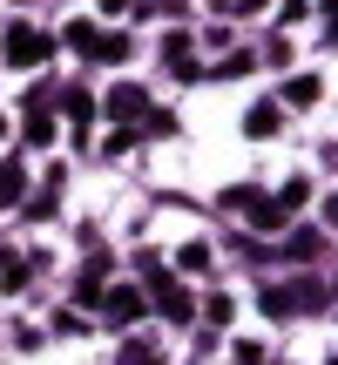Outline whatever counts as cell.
Segmentation results:
<instances>
[{
    "label": "cell",
    "mask_w": 338,
    "mask_h": 365,
    "mask_svg": "<svg viewBox=\"0 0 338 365\" xmlns=\"http://www.w3.org/2000/svg\"><path fill=\"white\" fill-rule=\"evenodd\" d=\"M54 54V34L41 27H7V68H41Z\"/></svg>",
    "instance_id": "1"
},
{
    "label": "cell",
    "mask_w": 338,
    "mask_h": 365,
    "mask_svg": "<svg viewBox=\"0 0 338 365\" xmlns=\"http://www.w3.org/2000/svg\"><path fill=\"white\" fill-rule=\"evenodd\" d=\"M143 108H149V95L135 88V81H122V88L108 95V115H116V122H135V115H143Z\"/></svg>",
    "instance_id": "2"
},
{
    "label": "cell",
    "mask_w": 338,
    "mask_h": 365,
    "mask_svg": "<svg viewBox=\"0 0 338 365\" xmlns=\"http://www.w3.org/2000/svg\"><path fill=\"white\" fill-rule=\"evenodd\" d=\"M102 312H108V318H116V325H129V318H135V312H143V298H135V291H129V284H116V291H102Z\"/></svg>",
    "instance_id": "3"
},
{
    "label": "cell",
    "mask_w": 338,
    "mask_h": 365,
    "mask_svg": "<svg viewBox=\"0 0 338 365\" xmlns=\"http://www.w3.org/2000/svg\"><path fill=\"white\" fill-rule=\"evenodd\" d=\"M277 122H285V115H277L271 102H257V108L244 115V135H257V143H264V135H277Z\"/></svg>",
    "instance_id": "4"
},
{
    "label": "cell",
    "mask_w": 338,
    "mask_h": 365,
    "mask_svg": "<svg viewBox=\"0 0 338 365\" xmlns=\"http://www.w3.org/2000/svg\"><path fill=\"white\" fill-rule=\"evenodd\" d=\"M156 291H163V318H169V325H183V318L196 312V304H190V291H176V284H156Z\"/></svg>",
    "instance_id": "5"
},
{
    "label": "cell",
    "mask_w": 338,
    "mask_h": 365,
    "mask_svg": "<svg viewBox=\"0 0 338 365\" xmlns=\"http://www.w3.org/2000/svg\"><path fill=\"white\" fill-rule=\"evenodd\" d=\"M163 61L176 68L183 81H196V61H190V41H183V34H176V41H169V48H163Z\"/></svg>",
    "instance_id": "6"
},
{
    "label": "cell",
    "mask_w": 338,
    "mask_h": 365,
    "mask_svg": "<svg viewBox=\"0 0 338 365\" xmlns=\"http://www.w3.org/2000/svg\"><path fill=\"white\" fill-rule=\"evenodd\" d=\"M285 102H291V108H312V102H318V75H291Z\"/></svg>",
    "instance_id": "7"
},
{
    "label": "cell",
    "mask_w": 338,
    "mask_h": 365,
    "mask_svg": "<svg viewBox=\"0 0 338 365\" xmlns=\"http://www.w3.org/2000/svg\"><path fill=\"white\" fill-rule=\"evenodd\" d=\"M21 190H27L21 163H0V203H21Z\"/></svg>",
    "instance_id": "8"
},
{
    "label": "cell",
    "mask_w": 338,
    "mask_h": 365,
    "mask_svg": "<svg viewBox=\"0 0 338 365\" xmlns=\"http://www.w3.org/2000/svg\"><path fill=\"white\" fill-rule=\"evenodd\" d=\"M27 143H54V115H48V108H27Z\"/></svg>",
    "instance_id": "9"
},
{
    "label": "cell",
    "mask_w": 338,
    "mask_h": 365,
    "mask_svg": "<svg viewBox=\"0 0 338 365\" xmlns=\"http://www.w3.org/2000/svg\"><path fill=\"white\" fill-rule=\"evenodd\" d=\"M68 48H75V54H95V41H102V34H95V21H75V27H68Z\"/></svg>",
    "instance_id": "10"
},
{
    "label": "cell",
    "mask_w": 338,
    "mask_h": 365,
    "mask_svg": "<svg viewBox=\"0 0 338 365\" xmlns=\"http://www.w3.org/2000/svg\"><path fill=\"white\" fill-rule=\"evenodd\" d=\"M250 223H257V230H285V210L277 203H250Z\"/></svg>",
    "instance_id": "11"
},
{
    "label": "cell",
    "mask_w": 338,
    "mask_h": 365,
    "mask_svg": "<svg viewBox=\"0 0 338 365\" xmlns=\"http://www.w3.org/2000/svg\"><path fill=\"white\" fill-rule=\"evenodd\" d=\"M304 196H312V182H304V176H291V182H285V190H277V210H298V203H304Z\"/></svg>",
    "instance_id": "12"
},
{
    "label": "cell",
    "mask_w": 338,
    "mask_h": 365,
    "mask_svg": "<svg viewBox=\"0 0 338 365\" xmlns=\"http://www.w3.org/2000/svg\"><path fill=\"white\" fill-rule=\"evenodd\" d=\"M95 54H102V61H122V54H129V41H122V34H102V41H95Z\"/></svg>",
    "instance_id": "13"
},
{
    "label": "cell",
    "mask_w": 338,
    "mask_h": 365,
    "mask_svg": "<svg viewBox=\"0 0 338 365\" xmlns=\"http://www.w3.org/2000/svg\"><path fill=\"white\" fill-rule=\"evenodd\" d=\"M27 284V264H0V291H21Z\"/></svg>",
    "instance_id": "14"
},
{
    "label": "cell",
    "mask_w": 338,
    "mask_h": 365,
    "mask_svg": "<svg viewBox=\"0 0 338 365\" xmlns=\"http://www.w3.org/2000/svg\"><path fill=\"white\" fill-rule=\"evenodd\" d=\"M210 264V244H183V271H203Z\"/></svg>",
    "instance_id": "15"
},
{
    "label": "cell",
    "mask_w": 338,
    "mask_h": 365,
    "mask_svg": "<svg viewBox=\"0 0 338 365\" xmlns=\"http://www.w3.org/2000/svg\"><path fill=\"white\" fill-rule=\"evenodd\" d=\"M237 365H264V345H257V339H244V345H237Z\"/></svg>",
    "instance_id": "16"
},
{
    "label": "cell",
    "mask_w": 338,
    "mask_h": 365,
    "mask_svg": "<svg viewBox=\"0 0 338 365\" xmlns=\"http://www.w3.org/2000/svg\"><path fill=\"white\" fill-rule=\"evenodd\" d=\"M95 7H102V14H129V0H95Z\"/></svg>",
    "instance_id": "17"
},
{
    "label": "cell",
    "mask_w": 338,
    "mask_h": 365,
    "mask_svg": "<svg viewBox=\"0 0 338 365\" xmlns=\"http://www.w3.org/2000/svg\"><path fill=\"white\" fill-rule=\"evenodd\" d=\"M325 223H338V196H332V203H325Z\"/></svg>",
    "instance_id": "18"
},
{
    "label": "cell",
    "mask_w": 338,
    "mask_h": 365,
    "mask_svg": "<svg viewBox=\"0 0 338 365\" xmlns=\"http://www.w3.org/2000/svg\"><path fill=\"white\" fill-rule=\"evenodd\" d=\"M332 365H338V359H332Z\"/></svg>",
    "instance_id": "19"
},
{
    "label": "cell",
    "mask_w": 338,
    "mask_h": 365,
    "mask_svg": "<svg viewBox=\"0 0 338 365\" xmlns=\"http://www.w3.org/2000/svg\"><path fill=\"white\" fill-rule=\"evenodd\" d=\"M332 27H338V21H332Z\"/></svg>",
    "instance_id": "20"
}]
</instances>
